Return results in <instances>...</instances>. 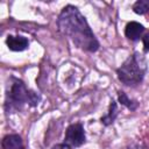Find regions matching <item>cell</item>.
<instances>
[{"label":"cell","instance_id":"1","mask_svg":"<svg viewBox=\"0 0 149 149\" xmlns=\"http://www.w3.org/2000/svg\"><path fill=\"white\" fill-rule=\"evenodd\" d=\"M57 26L61 33L69 37L78 48L90 52L98 50L99 42L77 7L71 5L64 7L58 16Z\"/></svg>","mask_w":149,"mask_h":149},{"label":"cell","instance_id":"2","mask_svg":"<svg viewBox=\"0 0 149 149\" xmlns=\"http://www.w3.org/2000/svg\"><path fill=\"white\" fill-rule=\"evenodd\" d=\"M38 100L40 97L34 91L28 90L23 81L13 79V83L8 87L6 95V108L8 112L19 111L27 104L30 106H36Z\"/></svg>","mask_w":149,"mask_h":149},{"label":"cell","instance_id":"3","mask_svg":"<svg viewBox=\"0 0 149 149\" xmlns=\"http://www.w3.org/2000/svg\"><path fill=\"white\" fill-rule=\"evenodd\" d=\"M144 61L137 54H134L125 61V63L116 70V73L119 80L122 81L125 85L134 86L142 81L144 77Z\"/></svg>","mask_w":149,"mask_h":149},{"label":"cell","instance_id":"4","mask_svg":"<svg viewBox=\"0 0 149 149\" xmlns=\"http://www.w3.org/2000/svg\"><path fill=\"white\" fill-rule=\"evenodd\" d=\"M64 141L66 144L71 147H79L85 142V133L84 128L80 123L70 125L65 132Z\"/></svg>","mask_w":149,"mask_h":149},{"label":"cell","instance_id":"5","mask_svg":"<svg viewBox=\"0 0 149 149\" xmlns=\"http://www.w3.org/2000/svg\"><path fill=\"white\" fill-rule=\"evenodd\" d=\"M6 44L13 51H22V50H24V49L28 48L29 42L23 36H13V35H9V36H7Z\"/></svg>","mask_w":149,"mask_h":149},{"label":"cell","instance_id":"6","mask_svg":"<svg viewBox=\"0 0 149 149\" xmlns=\"http://www.w3.org/2000/svg\"><path fill=\"white\" fill-rule=\"evenodd\" d=\"M2 149H26L21 136L17 134H9L2 139Z\"/></svg>","mask_w":149,"mask_h":149},{"label":"cell","instance_id":"7","mask_svg":"<svg viewBox=\"0 0 149 149\" xmlns=\"http://www.w3.org/2000/svg\"><path fill=\"white\" fill-rule=\"evenodd\" d=\"M144 31V27L139 23V22H135V21H132V22H128L127 26H126V29H125V34L126 36L132 40V41H136L139 40L142 34Z\"/></svg>","mask_w":149,"mask_h":149},{"label":"cell","instance_id":"8","mask_svg":"<svg viewBox=\"0 0 149 149\" xmlns=\"http://www.w3.org/2000/svg\"><path fill=\"white\" fill-rule=\"evenodd\" d=\"M116 115H118V107H116V102H115L114 100H112V101H111V105H109L108 113H107L104 118H101V122H102L105 126H108V125H111V123L115 120Z\"/></svg>","mask_w":149,"mask_h":149},{"label":"cell","instance_id":"9","mask_svg":"<svg viewBox=\"0 0 149 149\" xmlns=\"http://www.w3.org/2000/svg\"><path fill=\"white\" fill-rule=\"evenodd\" d=\"M118 95H119V101H120L122 105H125L128 109L135 111V109L137 108V106H139L137 101H136V100H133V99H129L125 92L119 91V92H118Z\"/></svg>","mask_w":149,"mask_h":149},{"label":"cell","instance_id":"10","mask_svg":"<svg viewBox=\"0 0 149 149\" xmlns=\"http://www.w3.org/2000/svg\"><path fill=\"white\" fill-rule=\"evenodd\" d=\"M133 10L136 14H146L149 10V0H139L133 5Z\"/></svg>","mask_w":149,"mask_h":149},{"label":"cell","instance_id":"11","mask_svg":"<svg viewBox=\"0 0 149 149\" xmlns=\"http://www.w3.org/2000/svg\"><path fill=\"white\" fill-rule=\"evenodd\" d=\"M143 47L146 51H149V33H147L143 37Z\"/></svg>","mask_w":149,"mask_h":149},{"label":"cell","instance_id":"12","mask_svg":"<svg viewBox=\"0 0 149 149\" xmlns=\"http://www.w3.org/2000/svg\"><path fill=\"white\" fill-rule=\"evenodd\" d=\"M51 149H72V147L69 146V144H66V143H62V144H56V146H54Z\"/></svg>","mask_w":149,"mask_h":149}]
</instances>
